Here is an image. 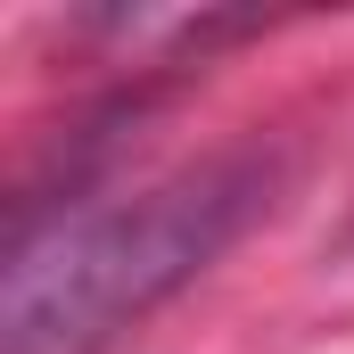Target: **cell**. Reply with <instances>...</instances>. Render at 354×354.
<instances>
[{
    "instance_id": "cell-1",
    "label": "cell",
    "mask_w": 354,
    "mask_h": 354,
    "mask_svg": "<svg viewBox=\"0 0 354 354\" xmlns=\"http://www.w3.org/2000/svg\"><path fill=\"white\" fill-rule=\"evenodd\" d=\"M256 206H264V165L223 157L140 198H99L50 223H25L8 248L0 354H99L149 305H165L181 280H198Z\"/></svg>"
}]
</instances>
